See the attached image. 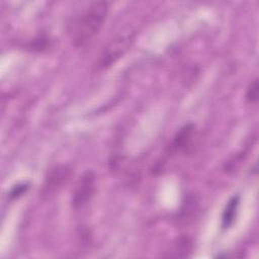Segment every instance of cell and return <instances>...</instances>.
Instances as JSON below:
<instances>
[{"mask_svg": "<svg viewBox=\"0 0 259 259\" xmlns=\"http://www.w3.org/2000/svg\"><path fill=\"white\" fill-rule=\"evenodd\" d=\"M27 189H28V184H26V183L17 184V185H15V186L10 190V192L8 193V194H9V197H10L11 199L17 198V197L21 196L23 193H25Z\"/></svg>", "mask_w": 259, "mask_h": 259, "instance_id": "ba28073f", "label": "cell"}, {"mask_svg": "<svg viewBox=\"0 0 259 259\" xmlns=\"http://www.w3.org/2000/svg\"><path fill=\"white\" fill-rule=\"evenodd\" d=\"M71 170L67 166H57L50 172L48 178L46 179L44 192L45 194L52 193L61 187L70 177Z\"/></svg>", "mask_w": 259, "mask_h": 259, "instance_id": "277c9868", "label": "cell"}, {"mask_svg": "<svg viewBox=\"0 0 259 259\" xmlns=\"http://www.w3.org/2000/svg\"><path fill=\"white\" fill-rule=\"evenodd\" d=\"M240 203V196L239 195H235L233 196L227 203L225 210L223 212L222 215V227L224 229H228L230 228L237 215V211H238V206Z\"/></svg>", "mask_w": 259, "mask_h": 259, "instance_id": "5b68a950", "label": "cell"}, {"mask_svg": "<svg viewBox=\"0 0 259 259\" xmlns=\"http://www.w3.org/2000/svg\"><path fill=\"white\" fill-rule=\"evenodd\" d=\"M95 188V175L92 171H87L81 177L75 189L72 204L75 208L82 207L93 195Z\"/></svg>", "mask_w": 259, "mask_h": 259, "instance_id": "7a4b0ae2", "label": "cell"}, {"mask_svg": "<svg viewBox=\"0 0 259 259\" xmlns=\"http://www.w3.org/2000/svg\"><path fill=\"white\" fill-rule=\"evenodd\" d=\"M258 92H259L258 80L255 79L253 82H251V84L247 88L246 100L249 103H255L258 100Z\"/></svg>", "mask_w": 259, "mask_h": 259, "instance_id": "52a82bcc", "label": "cell"}, {"mask_svg": "<svg viewBox=\"0 0 259 259\" xmlns=\"http://www.w3.org/2000/svg\"><path fill=\"white\" fill-rule=\"evenodd\" d=\"M192 130H193V126L191 124L185 125L184 127L181 128V131L178 133V135L174 140L175 148L183 149L186 147V145H188L192 135Z\"/></svg>", "mask_w": 259, "mask_h": 259, "instance_id": "8992f818", "label": "cell"}, {"mask_svg": "<svg viewBox=\"0 0 259 259\" xmlns=\"http://www.w3.org/2000/svg\"><path fill=\"white\" fill-rule=\"evenodd\" d=\"M132 37L130 35H120L118 38L112 40L104 50L101 56V66L108 67L120 58L124 51L128 48Z\"/></svg>", "mask_w": 259, "mask_h": 259, "instance_id": "3957f363", "label": "cell"}, {"mask_svg": "<svg viewBox=\"0 0 259 259\" xmlns=\"http://www.w3.org/2000/svg\"><path fill=\"white\" fill-rule=\"evenodd\" d=\"M107 12V2L95 1L74 14L67 26L68 35L72 45L80 48L88 44L99 32Z\"/></svg>", "mask_w": 259, "mask_h": 259, "instance_id": "6da1fadb", "label": "cell"}]
</instances>
